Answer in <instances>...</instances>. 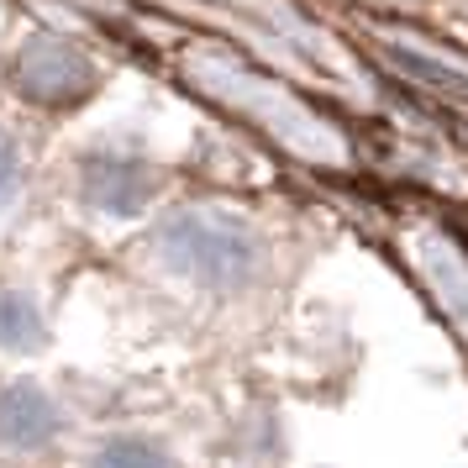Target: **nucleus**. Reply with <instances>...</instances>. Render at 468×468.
Segmentation results:
<instances>
[{"instance_id": "f03ea898", "label": "nucleus", "mask_w": 468, "mask_h": 468, "mask_svg": "<svg viewBox=\"0 0 468 468\" xmlns=\"http://www.w3.org/2000/svg\"><path fill=\"white\" fill-rule=\"evenodd\" d=\"M106 468H164L153 452H143V447H116L106 458Z\"/></svg>"}, {"instance_id": "f257e3e1", "label": "nucleus", "mask_w": 468, "mask_h": 468, "mask_svg": "<svg viewBox=\"0 0 468 468\" xmlns=\"http://www.w3.org/2000/svg\"><path fill=\"white\" fill-rule=\"evenodd\" d=\"M0 431L16 437V442H37L48 431V405L32 389H16L11 400H0Z\"/></svg>"}]
</instances>
